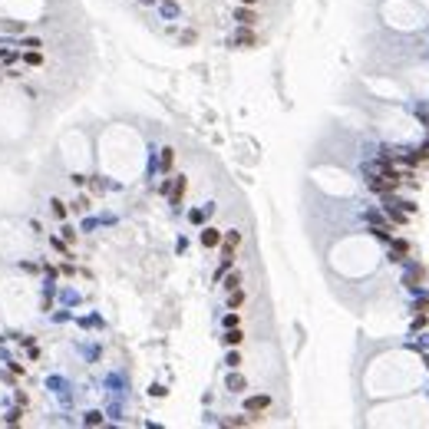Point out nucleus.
Wrapping results in <instances>:
<instances>
[{
    "instance_id": "obj_1",
    "label": "nucleus",
    "mask_w": 429,
    "mask_h": 429,
    "mask_svg": "<svg viewBox=\"0 0 429 429\" xmlns=\"http://www.w3.org/2000/svg\"><path fill=\"white\" fill-rule=\"evenodd\" d=\"M271 406V396H251L248 399V413H264Z\"/></svg>"
},
{
    "instance_id": "obj_2",
    "label": "nucleus",
    "mask_w": 429,
    "mask_h": 429,
    "mask_svg": "<svg viewBox=\"0 0 429 429\" xmlns=\"http://www.w3.org/2000/svg\"><path fill=\"white\" fill-rule=\"evenodd\" d=\"M235 17H238V24H241V27H255V20H258V17H255V10H248V7H241Z\"/></svg>"
},
{
    "instance_id": "obj_3",
    "label": "nucleus",
    "mask_w": 429,
    "mask_h": 429,
    "mask_svg": "<svg viewBox=\"0 0 429 429\" xmlns=\"http://www.w3.org/2000/svg\"><path fill=\"white\" fill-rule=\"evenodd\" d=\"M218 241H222V235H218L214 228H205V231H201V245H205V248H214Z\"/></svg>"
},
{
    "instance_id": "obj_4",
    "label": "nucleus",
    "mask_w": 429,
    "mask_h": 429,
    "mask_svg": "<svg viewBox=\"0 0 429 429\" xmlns=\"http://www.w3.org/2000/svg\"><path fill=\"white\" fill-rule=\"evenodd\" d=\"M225 343H231V347H238V343H241V330H238V327H231L228 334H225Z\"/></svg>"
},
{
    "instance_id": "obj_5",
    "label": "nucleus",
    "mask_w": 429,
    "mask_h": 429,
    "mask_svg": "<svg viewBox=\"0 0 429 429\" xmlns=\"http://www.w3.org/2000/svg\"><path fill=\"white\" fill-rule=\"evenodd\" d=\"M228 389L231 393H241V389H245V380H241V376H228Z\"/></svg>"
},
{
    "instance_id": "obj_6",
    "label": "nucleus",
    "mask_w": 429,
    "mask_h": 429,
    "mask_svg": "<svg viewBox=\"0 0 429 429\" xmlns=\"http://www.w3.org/2000/svg\"><path fill=\"white\" fill-rule=\"evenodd\" d=\"M238 47H255V33H238Z\"/></svg>"
},
{
    "instance_id": "obj_7",
    "label": "nucleus",
    "mask_w": 429,
    "mask_h": 429,
    "mask_svg": "<svg viewBox=\"0 0 429 429\" xmlns=\"http://www.w3.org/2000/svg\"><path fill=\"white\" fill-rule=\"evenodd\" d=\"M241 301H245V294H241L238 287H235V291H231V307H238V304H241Z\"/></svg>"
},
{
    "instance_id": "obj_8",
    "label": "nucleus",
    "mask_w": 429,
    "mask_h": 429,
    "mask_svg": "<svg viewBox=\"0 0 429 429\" xmlns=\"http://www.w3.org/2000/svg\"><path fill=\"white\" fill-rule=\"evenodd\" d=\"M238 241H241V235H238V231H231V235H228V248H238Z\"/></svg>"
},
{
    "instance_id": "obj_9",
    "label": "nucleus",
    "mask_w": 429,
    "mask_h": 429,
    "mask_svg": "<svg viewBox=\"0 0 429 429\" xmlns=\"http://www.w3.org/2000/svg\"><path fill=\"white\" fill-rule=\"evenodd\" d=\"M238 284H241V278H238V274H231V278H228V284H225V287H228V291H235Z\"/></svg>"
},
{
    "instance_id": "obj_10",
    "label": "nucleus",
    "mask_w": 429,
    "mask_h": 429,
    "mask_svg": "<svg viewBox=\"0 0 429 429\" xmlns=\"http://www.w3.org/2000/svg\"><path fill=\"white\" fill-rule=\"evenodd\" d=\"M86 422H89V426H99V422H103V416H99V413H89Z\"/></svg>"
},
{
    "instance_id": "obj_11",
    "label": "nucleus",
    "mask_w": 429,
    "mask_h": 429,
    "mask_svg": "<svg viewBox=\"0 0 429 429\" xmlns=\"http://www.w3.org/2000/svg\"><path fill=\"white\" fill-rule=\"evenodd\" d=\"M241 4H255V0H241Z\"/></svg>"
}]
</instances>
